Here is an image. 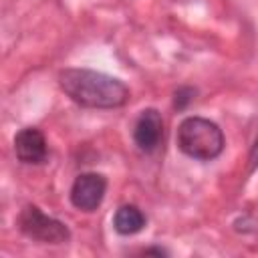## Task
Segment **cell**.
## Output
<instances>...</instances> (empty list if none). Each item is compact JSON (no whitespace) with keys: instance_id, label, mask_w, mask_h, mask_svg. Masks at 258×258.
Wrapping results in <instances>:
<instances>
[{"instance_id":"obj_10","label":"cell","mask_w":258,"mask_h":258,"mask_svg":"<svg viewBox=\"0 0 258 258\" xmlns=\"http://www.w3.org/2000/svg\"><path fill=\"white\" fill-rule=\"evenodd\" d=\"M145 254H167V252L161 248H151V250H145Z\"/></svg>"},{"instance_id":"obj_4","label":"cell","mask_w":258,"mask_h":258,"mask_svg":"<svg viewBox=\"0 0 258 258\" xmlns=\"http://www.w3.org/2000/svg\"><path fill=\"white\" fill-rule=\"evenodd\" d=\"M105 191H107L105 175L95 173V171H87V173L77 175V179L71 185L69 198H71V204L77 210L93 212L101 206V202L105 198Z\"/></svg>"},{"instance_id":"obj_6","label":"cell","mask_w":258,"mask_h":258,"mask_svg":"<svg viewBox=\"0 0 258 258\" xmlns=\"http://www.w3.org/2000/svg\"><path fill=\"white\" fill-rule=\"evenodd\" d=\"M14 153L22 163L38 165L44 163L48 157V145L46 137L36 127H24L14 137Z\"/></svg>"},{"instance_id":"obj_5","label":"cell","mask_w":258,"mask_h":258,"mask_svg":"<svg viewBox=\"0 0 258 258\" xmlns=\"http://www.w3.org/2000/svg\"><path fill=\"white\" fill-rule=\"evenodd\" d=\"M163 139V119L161 113L157 109H143L141 115L137 117L135 125H133V141L135 145L145 151L151 153L159 147Z\"/></svg>"},{"instance_id":"obj_2","label":"cell","mask_w":258,"mask_h":258,"mask_svg":"<svg viewBox=\"0 0 258 258\" xmlns=\"http://www.w3.org/2000/svg\"><path fill=\"white\" fill-rule=\"evenodd\" d=\"M175 139L181 153L200 161L216 159L224 151V143H226L222 129L214 121L198 115L185 117L177 125Z\"/></svg>"},{"instance_id":"obj_1","label":"cell","mask_w":258,"mask_h":258,"mask_svg":"<svg viewBox=\"0 0 258 258\" xmlns=\"http://www.w3.org/2000/svg\"><path fill=\"white\" fill-rule=\"evenodd\" d=\"M64 95L87 109H115L129 101V87L107 73L91 69H64L58 73Z\"/></svg>"},{"instance_id":"obj_8","label":"cell","mask_w":258,"mask_h":258,"mask_svg":"<svg viewBox=\"0 0 258 258\" xmlns=\"http://www.w3.org/2000/svg\"><path fill=\"white\" fill-rule=\"evenodd\" d=\"M194 95H196L194 89H189V87H179V89L175 91V95H173V107H175V109H185L187 103L194 99Z\"/></svg>"},{"instance_id":"obj_9","label":"cell","mask_w":258,"mask_h":258,"mask_svg":"<svg viewBox=\"0 0 258 258\" xmlns=\"http://www.w3.org/2000/svg\"><path fill=\"white\" fill-rule=\"evenodd\" d=\"M258 167V137L254 141V147L250 151V169H256Z\"/></svg>"},{"instance_id":"obj_7","label":"cell","mask_w":258,"mask_h":258,"mask_svg":"<svg viewBox=\"0 0 258 258\" xmlns=\"http://www.w3.org/2000/svg\"><path fill=\"white\" fill-rule=\"evenodd\" d=\"M145 222H147L145 214L133 204L121 206L113 216V228L121 236H133V234L141 232L145 228Z\"/></svg>"},{"instance_id":"obj_3","label":"cell","mask_w":258,"mask_h":258,"mask_svg":"<svg viewBox=\"0 0 258 258\" xmlns=\"http://www.w3.org/2000/svg\"><path fill=\"white\" fill-rule=\"evenodd\" d=\"M18 228L20 232L36 242L44 244H64L71 238V232L64 222L46 216L38 206H24L18 216Z\"/></svg>"}]
</instances>
